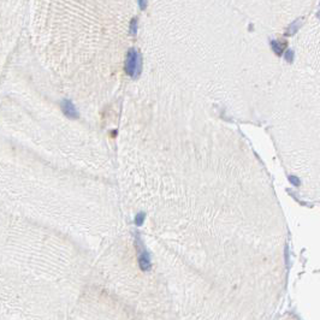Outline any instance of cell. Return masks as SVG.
<instances>
[{
    "label": "cell",
    "instance_id": "6da1fadb",
    "mask_svg": "<svg viewBox=\"0 0 320 320\" xmlns=\"http://www.w3.org/2000/svg\"><path fill=\"white\" fill-rule=\"evenodd\" d=\"M125 71L129 76L137 77L141 71V55L139 52H136L134 48H131L125 59Z\"/></svg>",
    "mask_w": 320,
    "mask_h": 320
},
{
    "label": "cell",
    "instance_id": "7a4b0ae2",
    "mask_svg": "<svg viewBox=\"0 0 320 320\" xmlns=\"http://www.w3.org/2000/svg\"><path fill=\"white\" fill-rule=\"evenodd\" d=\"M60 107H62L64 114L68 118H71V119H77L78 118L77 109L70 100H63L62 104H60Z\"/></svg>",
    "mask_w": 320,
    "mask_h": 320
},
{
    "label": "cell",
    "instance_id": "3957f363",
    "mask_svg": "<svg viewBox=\"0 0 320 320\" xmlns=\"http://www.w3.org/2000/svg\"><path fill=\"white\" fill-rule=\"evenodd\" d=\"M140 267L142 271H148L150 268V261H149V255L143 251L140 257Z\"/></svg>",
    "mask_w": 320,
    "mask_h": 320
},
{
    "label": "cell",
    "instance_id": "277c9868",
    "mask_svg": "<svg viewBox=\"0 0 320 320\" xmlns=\"http://www.w3.org/2000/svg\"><path fill=\"white\" fill-rule=\"evenodd\" d=\"M271 45H272V48H273V51L276 52V54L281 55L284 47H282L281 43H279V42H277V41H271Z\"/></svg>",
    "mask_w": 320,
    "mask_h": 320
},
{
    "label": "cell",
    "instance_id": "5b68a950",
    "mask_svg": "<svg viewBox=\"0 0 320 320\" xmlns=\"http://www.w3.org/2000/svg\"><path fill=\"white\" fill-rule=\"evenodd\" d=\"M300 23H301V21H296V22H295L294 24H291V25H290V28H289V31H288V34H289V35L294 34V33H295V31L298 29L297 27L300 25Z\"/></svg>",
    "mask_w": 320,
    "mask_h": 320
},
{
    "label": "cell",
    "instance_id": "8992f818",
    "mask_svg": "<svg viewBox=\"0 0 320 320\" xmlns=\"http://www.w3.org/2000/svg\"><path fill=\"white\" fill-rule=\"evenodd\" d=\"M143 219H145V213H139V214L136 216V220H135L136 225H141V224L143 223Z\"/></svg>",
    "mask_w": 320,
    "mask_h": 320
},
{
    "label": "cell",
    "instance_id": "52a82bcc",
    "mask_svg": "<svg viewBox=\"0 0 320 320\" xmlns=\"http://www.w3.org/2000/svg\"><path fill=\"white\" fill-rule=\"evenodd\" d=\"M285 59L288 60V63H291L292 62V59H294V52L292 51H287L285 52Z\"/></svg>",
    "mask_w": 320,
    "mask_h": 320
},
{
    "label": "cell",
    "instance_id": "ba28073f",
    "mask_svg": "<svg viewBox=\"0 0 320 320\" xmlns=\"http://www.w3.org/2000/svg\"><path fill=\"white\" fill-rule=\"evenodd\" d=\"M131 33L136 34V19H133V22H131Z\"/></svg>",
    "mask_w": 320,
    "mask_h": 320
},
{
    "label": "cell",
    "instance_id": "9c48e42d",
    "mask_svg": "<svg viewBox=\"0 0 320 320\" xmlns=\"http://www.w3.org/2000/svg\"><path fill=\"white\" fill-rule=\"evenodd\" d=\"M290 180H291L295 185H298V184H300V183H298V180H297L296 177H290Z\"/></svg>",
    "mask_w": 320,
    "mask_h": 320
},
{
    "label": "cell",
    "instance_id": "30bf717a",
    "mask_svg": "<svg viewBox=\"0 0 320 320\" xmlns=\"http://www.w3.org/2000/svg\"><path fill=\"white\" fill-rule=\"evenodd\" d=\"M139 5H140L142 8H146V5H147V3H146V1H139Z\"/></svg>",
    "mask_w": 320,
    "mask_h": 320
}]
</instances>
